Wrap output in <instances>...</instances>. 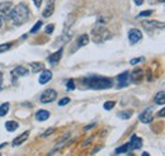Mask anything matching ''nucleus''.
<instances>
[{"label": "nucleus", "instance_id": "nucleus-23", "mask_svg": "<svg viewBox=\"0 0 165 156\" xmlns=\"http://www.w3.org/2000/svg\"><path fill=\"white\" fill-rule=\"evenodd\" d=\"M31 66H32V71L33 72H38V71L43 70V65L41 62H32Z\"/></svg>", "mask_w": 165, "mask_h": 156}, {"label": "nucleus", "instance_id": "nucleus-10", "mask_svg": "<svg viewBox=\"0 0 165 156\" xmlns=\"http://www.w3.org/2000/svg\"><path fill=\"white\" fill-rule=\"evenodd\" d=\"M62 52H64V48H62V47H60V50H57L55 53H52V55H50V56L47 57V61H48L51 65H56V64L61 60V57H62Z\"/></svg>", "mask_w": 165, "mask_h": 156}, {"label": "nucleus", "instance_id": "nucleus-11", "mask_svg": "<svg viewBox=\"0 0 165 156\" xmlns=\"http://www.w3.org/2000/svg\"><path fill=\"white\" fill-rule=\"evenodd\" d=\"M51 79H52V71H51V70H42L41 75H40V77H38V83H40L41 85H45V84H47Z\"/></svg>", "mask_w": 165, "mask_h": 156}, {"label": "nucleus", "instance_id": "nucleus-1", "mask_svg": "<svg viewBox=\"0 0 165 156\" xmlns=\"http://www.w3.org/2000/svg\"><path fill=\"white\" fill-rule=\"evenodd\" d=\"M8 18L12 21V23L14 26H17V27L27 23L28 19H29V9H28V5L24 4V3L18 4L17 7H14L12 9V12L8 15Z\"/></svg>", "mask_w": 165, "mask_h": 156}, {"label": "nucleus", "instance_id": "nucleus-5", "mask_svg": "<svg viewBox=\"0 0 165 156\" xmlns=\"http://www.w3.org/2000/svg\"><path fill=\"white\" fill-rule=\"evenodd\" d=\"M141 24H142V27H145V29H148V31L165 28V22H158V21H142Z\"/></svg>", "mask_w": 165, "mask_h": 156}, {"label": "nucleus", "instance_id": "nucleus-31", "mask_svg": "<svg viewBox=\"0 0 165 156\" xmlns=\"http://www.w3.org/2000/svg\"><path fill=\"white\" fill-rule=\"evenodd\" d=\"M70 103V98H62L60 102H59V105L60 107H64V105H66V104H69Z\"/></svg>", "mask_w": 165, "mask_h": 156}, {"label": "nucleus", "instance_id": "nucleus-16", "mask_svg": "<svg viewBox=\"0 0 165 156\" xmlns=\"http://www.w3.org/2000/svg\"><path fill=\"white\" fill-rule=\"evenodd\" d=\"M48 118H50V112H48V110L40 109L37 113H36V119H37V121H40V122L47 121Z\"/></svg>", "mask_w": 165, "mask_h": 156}, {"label": "nucleus", "instance_id": "nucleus-40", "mask_svg": "<svg viewBox=\"0 0 165 156\" xmlns=\"http://www.w3.org/2000/svg\"><path fill=\"white\" fill-rule=\"evenodd\" d=\"M158 2H160V3H165V0H158Z\"/></svg>", "mask_w": 165, "mask_h": 156}, {"label": "nucleus", "instance_id": "nucleus-32", "mask_svg": "<svg viewBox=\"0 0 165 156\" xmlns=\"http://www.w3.org/2000/svg\"><path fill=\"white\" fill-rule=\"evenodd\" d=\"M55 132V128H50V129H47L46 132H43L42 134H41V137H48V136L51 134V133H53Z\"/></svg>", "mask_w": 165, "mask_h": 156}, {"label": "nucleus", "instance_id": "nucleus-36", "mask_svg": "<svg viewBox=\"0 0 165 156\" xmlns=\"http://www.w3.org/2000/svg\"><path fill=\"white\" fill-rule=\"evenodd\" d=\"M94 126H95V123H91V124H88V126H85V127H84V131H89L90 128H93Z\"/></svg>", "mask_w": 165, "mask_h": 156}, {"label": "nucleus", "instance_id": "nucleus-12", "mask_svg": "<svg viewBox=\"0 0 165 156\" xmlns=\"http://www.w3.org/2000/svg\"><path fill=\"white\" fill-rule=\"evenodd\" d=\"M13 8L14 7H13L12 2H3V3H0V14L8 17Z\"/></svg>", "mask_w": 165, "mask_h": 156}, {"label": "nucleus", "instance_id": "nucleus-22", "mask_svg": "<svg viewBox=\"0 0 165 156\" xmlns=\"http://www.w3.org/2000/svg\"><path fill=\"white\" fill-rule=\"evenodd\" d=\"M117 115L119 117V118H122V119H128V118H131L132 110H122V112H118Z\"/></svg>", "mask_w": 165, "mask_h": 156}, {"label": "nucleus", "instance_id": "nucleus-3", "mask_svg": "<svg viewBox=\"0 0 165 156\" xmlns=\"http://www.w3.org/2000/svg\"><path fill=\"white\" fill-rule=\"evenodd\" d=\"M91 34H93V40L95 43H102V42L111 38V32H109L104 26H97L93 31H91Z\"/></svg>", "mask_w": 165, "mask_h": 156}, {"label": "nucleus", "instance_id": "nucleus-20", "mask_svg": "<svg viewBox=\"0 0 165 156\" xmlns=\"http://www.w3.org/2000/svg\"><path fill=\"white\" fill-rule=\"evenodd\" d=\"M18 127H19V124H18L15 121H8V122L5 123V128H7L8 132H14Z\"/></svg>", "mask_w": 165, "mask_h": 156}, {"label": "nucleus", "instance_id": "nucleus-39", "mask_svg": "<svg viewBox=\"0 0 165 156\" xmlns=\"http://www.w3.org/2000/svg\"><path fill=\"white\" fill-rule=\"evenodd\" d=\"M2 24H3V19H2V17H0V27H2Z\"/></svg>", "mask_w": 165, "mask_h": 156}, {"label": "nucleus", "instance_id": "nucleus-28", "mask_svg": "<svg viewBox=\"0 0 165 156\" xmlns=\"http://www.w3.org/2000/svg\"><path fill=\"white\" fill-rule=\"evenodd\" d=\"M154 12L153 10H145V12H141L138 15H137V18H143V17H150L151 14H153Z\"/></svg>", "mask_w": 165, "mask_h": 156}, {"label": "nucleus", "instance_id": "nucleus-17", "mask_svg": "<svg viewBox=\"0 0 165 156\" xmlns=\"http://www.w3.org/2000/svg\"><path fill=\"white\" fill-rule=\"evenodd\" d=\"M88 43H89V36H88V34H81L80 37H78L75 47H76V48H80V47L86 46Z\"/></svg>", "mask_w": 165, "mask_h": 156}, {"label": "nucleus", "instance_id": "nucleus-13", "mask_svg": "<svg viewBox=\"0 0 165 156\" xmlns=\"http://www.w3.org/2000/svg\"><path fill=\"white\" fill-rule=\"evenodd\" d=\"M53 12H55V0H48L45 10L42 12V17L43 18H50L53 14Z\"/></svg>", "mask_w": 165, "mask_h": 156}, {"label": "nucleus", "instance_id": "nucleus-26", "mask_svg": "<svg viewBox=\"0 0 165 156\" xmlns=\"http://www.w3.org/2000/svg\"><path fill=\"white\" fill-rule=\"evenodd\" d=\"M114 105H116V102H113V100H108V102H105V103H104V105H103V107H104V109H105V110H111Z\"/></svg>", "mask_w": 165, "mask_h": 156}, {"label": "nucleus", "instance_id": "nucleus-14", "mask_svg": "<svg viewBox=\"0 0 165 156\" xmlns=\"http://www.w3.org/2000/svg\"><path fill=\"white\" fill-rule=\"evenodd\" d=\"M142 77H143V72H142V70L141 69H135L131 74H130V80L132 81V83H140L141 80H142Z\"/></svg>", "mask_w": 165, "mask_h": 156}, {"label": "nucleus", "instance_id": "nucleus-7", "mask_svg": "<svg viewBox=\"0 0 165 156\" xmlns=\"http://www.w3.org/2000/svg\"><path fill=\"white\" fill-rule=\"evenodd\" d=\"M138 119H140L142 123H145V124L151 123L153 119H154V117H153V108H151V107H148L142 113H140Z\"/></svg>", "mask_w": 165, "mask_h": 156}, {"label": "nucleus", "instance_id": "nucleus-6", "mask_svg": "<svg viewBox=\"0 0 165 156\" xmlns=\"http://www.w3.org/2000/svg\"><path fill=\"white\" fill-rule=\"evenodd\" d=\"M141 38H142V33L140 29L132 28V29L128 31V41H130L131 45H136L137 42L141 41Z\"/></svg>", "mask_w": 165, "mask_h": 156}, {"label": "nucleus", "instance_id": "nucleus-38", "mask_svg": "<svg viewBox=\"0 0 165 156\" xmlns=\"http://www.w3.org/2000/svg\"><path fill=\"white\" fill-rule=\"evenodd\" d=\"M2 86H3V72L0 71V89H2Z\"/></svg>", "mask_w": 165, "mask_h": 156}, {"label": "nucleus", "instance_id": "nucleus-29", "mask_svg": "<svg viewBox=\"0 0 165 156\" xmlns=\"http://www.w3.org/2000/svg\"><path fill=\"white\" fill-rule=\"evenodd\" d=\"M66 88H67V90H74V89H75V84H74V80H72V79L67 80Z\"/></svg>", "mask_w": 165, "mask_h": 156}, {"label": "nucleus", "instance_id": "nucleus-19", "mask_svg": "<svg viewBox=\"0 0 165 156\" xmlns=\"http://www.w3.org/2000/svg\"><path fill=\"white\" fill-rule=\"evenodd\" d=\"M154 102H155V104H158V105H164V104H165V91H159V93L155 95Z\"/></svg>", "mask_w": 165, "mask_h": 156}, {"label": "nucleus", "instance_id": "nucleus-35", "mask_svg": "<svg viewBox=\"0 0 165 156\" xmlns=\"http://www.w3.org/2000/svg\"><path fill=\"white\" fill-rule=\"evenodd\" d=\"M32 2L34 3L36 8H40V7H41V4H42V0H32Z\"/></svg>", "mask_w": 165, "mask_h": 156}, {"label": "nucleus", "instance_id": "nucleus-2", "mask_svg": "<svg viewBox=\"0 0 165 156\" xmlns=\"http://www.w3.org/2000/svg\"><path fill=\"white\" fill-rule=\"evenodd\" d=\"M83 83L89 89H93V90H104V89L112 88L113 85V81L109 77H103V76H89V77H85Z\"/></svg>", "mask_w": 165, "mask_h": 156}, {"label": "nucleus", "instance_id": "nucleus-34", "mask_svg": "<svg viewBox=\"0 0 165 156\" xmlns=\"http://www.w3.org/2000/svg\"><path fill=\"white\" fill-rule=\"evenodd\" d=\"M156 115H158V117H161V118H163V117H165V108H161V109L156 113Z\"/></svg>", "mask_w": 165, "mask_h": 156}, {"label": "nucleus", "instance_id": "nucleus-25", "mask_svg": "<svg viewBox=\"0 0 165 156\" xmlns=\"http://www.w3.org/2000/svg\"><path fill=\"white\" fill-rule=\"evenodd\" d=\"M13 46V43L12 42H8V43H3V45H0V53L2 52H5V51H8V50H10V47Z\"/></svg>", "mask_w": 165, "mask_h": 156}, {"label": "nucleus", "instance_id": "nucleus-8", "mask_svg": "<svg viewBox=\"0 0 165 156\" xmlns=\"http://www.w3.org/2000/svg\"><path fill=\"white\" fill-rule=\"evenodd\" d=\"M130 72L128 71H124V72H122V74H119L118 76H117V88H124V86H127L128 84H130Z\"/></svg>", "mask_w": 165, "mask_h": 156}, {"label": "nucleus", "instance_id": "nucleus-4", "mask_svg": "<svg viewBox=\"0 0 165 156\" xmlns=\"http://www.w3.org/2000/svg\"><path fill=\"white\" fill-rule=\"evenodd\" d=\"M56 98H57L56 90H53V89H46V90L41 94L40 102H41L42 104H48V103H52L53 100H56Z\"/></svg>", "mask_w": 165, "mask_h": 156}, {"label": "nucleus", "instance_id": "nucleus-24", "mask_svg": "<svg viewBox=\"0 0 165 156\" xmlns=\"http://www.w3.org/2000/svg\"><path fill=\"white\" fill-rule=\"evenodd\" d=\"M128 151V144H124V145H122V146H119V147H117L116 149V151H114V154H124V152H127Z\"/></svg>", "mask_w": 165, "mask_h": 156}, {"label": "nucleus", "instance_id": "nucleus-33", "mask_svg": "<svg viewBox=\"0 0 165 156\" xmlns=\"http://www.w3.org/2000/svg\"><path fill=\"white\" fill-rule=\"evenodd\" d=\"M142 61H143V58H142V57H137V58H132V60L130 61V64H131V65H136V64L142 62Z\"/></svg>", "mask_w": 165, "mask_h": 156}, {"label": "nucleus", "instance_id": "nucleus-37", "mask_svg": "<svg viewBox=\"0 0 165 156\" xmlns=\"http://www.w3.org/2000/svg\"><path fill=\"white\" fill-rule=\"evenodd\" d=\"M133 2H135V4H136L137 7H140V5H142V4H143L145 0H133Z\"/></svg>", "mask_w": 165, "mask_h": 156}, {"label": "nucleus", "instance_id": "nucleus-21", "mask_svg": "<svg viewBox=\"0 0 165 156\" xmlns=\"http://www.w3.org/2000/svg\"><path fill=\"white\" fill-rule=\"evenodd\" d=\"M9 107H10V104H9L8 102H7V103H3L2 105H0V117H5V115L8 114Z\"/></svg>", "mask_w": 165, "mask_h": 156}, {"label": "nucleus", "instance_id": "nucleus-15", "mask_svg": "<svg viewBox=\"0 0 165 156\" xmlns=\"http://www.w3.org/2000/svg\"><path fill=\"white\" fill-rule=\"evenodd\" d=\"M28 136H29V131H26V132H23V133H21L18 137L12 142V145L15 147V146H21L23 142H26L27 141V139H28Z\"/></svg>", "mask_w": 165, "mask_h": 156}, {"label": "nucleus", "instance_id": "nucleus-18", "mask_svg": "<svg viewBox=\"0 0 165 156\" xmlns=\"http://www.w3.org/2000/svg\"><path fill=\"white\" fill-rule=\"evenodd\" d=\"M12 74L15 75V76H26V75L29 74V70H28L27 67H24V66H17V67L12 71Z\"/></svg>", "mask_w": 165, "mask_h": 156}, {"label": "nucleus", "instance_id": "nucleus-9", "mask_svg": "<svg viewBox=\"0 0 165 156\" xmlns=\"http://www.w3.org/2000/svg\"><path fill=\"white\" fill-rule=\"evenodd\" d=\"M142 139H140L136 134H132L130 142H128V150H138L142 147Z\"/></svg>", "mask_w": 165, "mask_h": 156}, {"label": "nucleus", "instance_id": "nucleus-27", "mask_svg": "<svg viewBox=\"0 0 165 156\" xmlns=\"http://www.w3.org/2000/svg\"><path fill=\"white\" fill-rule=\"evenodd\" d=\"M41 27H42V21H38L37 23H36V24L33 26V28L31 29V33H37V32L40 31Z\"/></svg>", "mask_w": 165, "mask_h": 156}, {"label": "nucleus", "instance_id": "nucleus-30", "mask_svg": "<svg viewBox=\"0 0 165 156\" xmlns=\"http://www.w3.org/2000/svg\"><path fill=\"white\" fill-rule=\"evenodd\" d=\"M53 29H55V26L53 24H47L46 28H45V32H46V34H51L53 32Z\"/></svg>", "mask_w": 165, "mask_h": 156}]
</instances>
